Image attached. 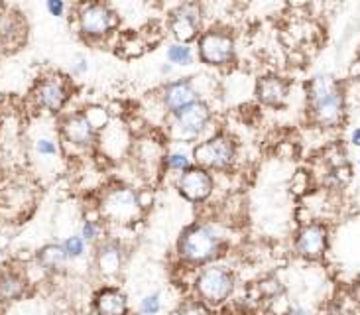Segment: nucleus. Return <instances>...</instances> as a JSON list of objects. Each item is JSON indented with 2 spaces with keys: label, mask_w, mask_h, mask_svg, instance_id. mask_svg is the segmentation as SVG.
<instances>
[{
  "label": "nucleus",
  "mask_w": 360,
  "mask_h": 315,
  "mask_svg": "<svg viewBox=\"0 0 360 315\" xmlns=\"http://www.w3.org/2000/svg\"><path fill=\"white\" fill-rule=\"evenodd\" d=\"M226 248H229V240L219 223L195 221L185 226L177 238L176 256L181 268L197 270L201 266L217 262Z\"/></svg>",
  "instance_id": "1"
},
{
  "label": "nucleus",
  "mask_w": 360,
  "mask_h": 315,
  "mask_svg": "<svg viewBox=\"0 0 360 315\" xmlns=\"http://www.w3.org/2000/svg\"><path fill=\"white\" fill-rule=\"evenodd\" d=\"M307 107L317 127H339L345 118V95L339 81L331 75H315L307 83Z\"/></svg>",
  "instance_id": "2"
},
{
  "label": "nucleus",
  "mask_w": 360,
  "mask_h": 315,
  "mask_svg": "<svg viewBox=\"0 0 360 315\" xmlns=\"http://www.w3.org/2000/svg\"><path fill=\"white\" fill-rule=\"evenodd\" d=\"M191 290L195 297H199L201 302L217 309L226 304L236 292V274L233 268L217 260L195 270L191 278Z\"/></svg>",
  "instance_id": "3"
},
{
  "label": "nucleus",
  "mask_w": 360,
  "mask_h": 315,
  "mask_svg": "<svg viewBox=\"0 0 360 315\" xmlns=\"http://www.w3.org/2000/svg\"><path fill=\"white\" fill-rule=\"evenodd\" d=\"M97 213L108 225L130 226L144 217V209L138 201V191L124 184L107 187L98 197Z\"/></svg>",
  "instance_id": "4"
},
{
  "label": "nucleus",
  "mask_w": 360,
  "mask_h": 315,
  "mask_svg": "<svg viewBox=\"0 0 360 315\" xmlns=\"http://www.w3.org/2000/svg\"><path fill=\"white\" fill-rule=\"evenodd\" d=\"M191 158L195 166L205 167L213 174H229L238 160V142L229 132L219 130L195 142Z\"/></svg>",
  "instance_id": "5"
},
{
  "label": "nucleus",
  "mask_w": 360,
  "mask_h": 315,
  "mask_svg": "<svg viewBox=\"0 0 360 315\" xmlns=\"http://www.w3.org/2000/svg\"><path fill=\"white\" fill-rule=\"evenodd\" d=\"M213 110L205 101H195L181 110L167 117V138L176 144H193L203 140L211 127Z\"/></svg>",
  "instance_id": "6"
},
{
  "label": "nucleus",
  "mask_w": 360,
  "mask_h": 315,
  "mask_svg": "<svg viewBox=\"0 0 360 315\" xmlns=\"http://www.w3.org/2000/svg\"><path fill=\"white\" fill-rule=\"evenodd\" d=\"M79 36L87 41H103L115 34L120 20L105 0H81L75 10Z\"/></svg>",
  "instance_id": "7"
},
{
  "label": "nucleus",
  "mask_w": 360,
  "mask_h": 315,
  "mask_svg": "<svg viewBox=\"0 0 360 315\" xmlns=\"http://www.w3.org/2000/svg\"><path fill=\"white\" fill-rule=\"evenodd\" d=\"M197 56L209 68H229L236 58V41L229 28L213 26L197 38Z\"/></svg>",
  "instance_id": "8"
},
{
  "label": "nucleus",
  "mask_w": 360,
  "mask_h": 315,
  "mask_svg": "<svg viewBox=\"0 0 360 315\" xmlns=\"http://www.w3.org/2000/svg\"><path fill=\"white\" fill-rule=\"evenodd\" d=\"M58 134L63 148L77 150L81 154L95 152L98 148V136H101V132L91 124L85 110L68 112L59 118Z\"/></svg>",
  "instance_id": "9"
},
{
  "label": "nucleus",
  "mask_w": 360,
  "mask_h": 315,
  "mask_svg": "<svg viewBox=\"0 0 360 315\" xmlns=\"http://www.w3.org/2000/svg\"><path fill=\"white\" fill-rule=\"evenodd\" d=\"M71 81L61 73H49L36 81L30 97L34 101V107L48 112V115H59L68 107L71 98Z\"/></svg>",
  "instance_id": "10"
},
{
  "label": "nucleus",
  "mask_w": 360,
  "mask_h": 315,
  "mask_svg": "<svg viewBox=\"0 0 360 315\" xmlns=\"http://www.w3.org/2000/svg\"><path fill=\"white\" fill-rule=\"evenodd\" d=\"M164 154H166V144L154 140V138L144 136L132 142L128 158L136 167V172L142 176L146 184H152L154 177L164 174Z\"/></svg>",
  "instance_id": "11"
},
{
  "label": "nucleus",
  "mask_w": 360,
  "mask_h": 315,
  "mask_svg": "<svg viewBox=\"0 0 360 315\" xmlns=\"http://www.w3.org/2000/svg\"><path fill=\"white\" fill-rule=\"evenodd\" d=\"M176 189L185 201L193 203V205H203L217 189V179L213 172L205 169L201 166L187 167L179 176H176Z\"/></svg>",
  "instance_id": "12"
},
{
  "label": "nucleus",
  "mask_w": 360,
  "mask_h": 315,
  "mask_svg": "<svg viewBox=\"0 0 360 315\" xmlns=\"http://www.w3.org/2000/svg\"><path fill=\"white\" fill-rule=\"evenodd\" d=\"M329 248V226L323 221H307L293 236V252L309 262L321 260Z\"/></svg>",
  "instance_id": "13"
},
{
  "label": "nucleus",
  "mask_w": 360,
  "mask_h": 315,
  "mask_svg": "<svg viewBox=\"0 0 360 315\" xmlns=\"http://www.w3.org/2000/svg\"><path fill=\"white\" fill-rule=\"evenodd\" d=\"M169 32L179 44H191L203 32V6L199 0H184L169 14Z\"/></svg>",
  "instance_id": "14"
},
{
  "label": "nucleus",
  "mask_w": 360,
  "mask_h": 315,
  "mask_svg": "<svg viewBox=\"0 0 360 315\" xmlns=\"http://www.w3.org/2000/svg\"><path fill=\"white\" fill-rule=\"evenodd\" d=\"M127 256V246L122 245L120 238L105 236L98 245H95V268H97V274L103 280H107V282H115L118 276L122 274V270H124Z\"/></svg>",
  "instance_id": "15"
},
{
  "label": "nucleus",
  "mask_w": 360,
  "mask_h": 315,
  "mask_svg": "<svg viewBox=\"0 0 360 315\" xmlns=\"http://www.w3.org/2000/svg\"><path fill=\"white\" fill-rule=\"evenodd\" d=\"M156 98L160 103V108L164 110V115L169 117L187 105L199 101V91L195 89L191 79H176V81H169L166 85H162Z\"/></svg>",
  "instance_id": "16"
},
{
  "label": "nucleus",
  "mask_w": 360,
  "mask_h": 315,
  "mask_svg": "<svg viewBox=\"0 0 360 315\" xmlns=\"http://www.w3.org/2000/svg\"><path fill=\"white\" fill-rule=\"evenodd\" d=\"M93 314L95 315H130L128 295L118 285H103L93 295Z\"/></svg>",
  "instance_id": "17"
},
{
  "label": "nucleus",
  "mask_w": 360,
  "mask_h": 315,
  "mask_svg": "<svg viewBox=\"0 0 360 315\" xmlns=\"http://www.w3.org/2000/svg\"><path fill=\"white\" fill-rule=\"evenodd\" d=\"M254 95L264 107L282 108L290 95V83L280 75H264L256 81Z\"/></svg>",
  "instance_id": "18"
},
{
  "label": "nucleus",
  "mask_w": 360,
  "mask_h": 315,
  "mask_svg": "<svg viewBox=\"0 0 360 315\" xmlns=\"http://www.w3.org/2000/svg\"><path fill=\"white\" fill-rule=\"evenodd\" d=\"M30 280L26 272L16 266L0 268V302L12 304L28 294Z\"/></svg>",
  "instance_id": "19"
},
{
  "label": "nucleus",
  "mask_w": 360,
  "mask_h": 315,
  "mask_svg": "<svg viewBox=\"0 0 360 315\" xmlns=\"http://www.w3.org/2000/svg\"><path fill=\"white\" fill-rule=\"evenodd\" d=\"M69 258L65 255V248L61 243H49V245H44L38 250L36 255V264L44 272V274L56 276L63 274L65 268H68Z\"/></svg>",
  "instance_id": "20"
},
{
  "label": "nucleus",
  "mask_w": 360,
  "mask_h": 315,
  "mask_svg": "<svg viewBox=\"0 0 360 315\" xmlns=\"http://www.w3.org/2000/svg\"><path fill=\"white\" fill-rule=\"evenodd\" d=\"M34 154L44 160V162H56L59 158L63 156V144L58 138L49 136V134H41V136L34 138Z\"/></svg>",
  "instance_id": "21"
},
{
  "label": "nucleus",
  "mask_w": 360,
  "mask_h": 315,
  "mask_svg": "<svg viewBox=\"0 0 360 315\" xmlns=\"http://www.w3.org/2000/svg\"><path fill=\"white\" fill-rule=\"evenodd\" d=\"M193 166V158L191 152H185L181 148H166V154H164V174H174L179 176L181 172H185L187 167Z\"/></svg>",
  "instance_id": "22"
},
{
  "label": "nucleus",
  "mask_w": 360,
  "mask_h": 315,
  "mask_svg": "<svg viewBox=\"0 0 360 315\" xmlns=\"http://www.w3.org/2000/svg\"><path fill=\"white\" fill-rule=\"evenodd\" d=\"M105 221L101 219V215H95V217H85L83 219V223H81V231H79V235L85 238V243L89 246L91 245H98L103 238H105Z\"/></svg>",
  "instance_id": "23"
},
{
  "label": "nucleus",
  "mask_w": 360,
  "mask_h": 315,
  "mask_svg": "<svg viewBox=\"0 0 360 315\" xmlns=\"http://www.w3.org/2000/svg\"><path fill=\"white\" fill-rule=\"evenodd\" d=\"M167 315H214V309L211 305L201 302L199 297L191 295V297L181 300Z\"/></svg>",
  "instance_id": "24"
},
{
  "label": "nucleus",
  "mask_w": 360,
  "mask_h": 315,
  "mask_svg": "<svg viewBox=\"0 0 360 315\" xmlns=\"http://www.w3.org/2000/svg\"><path fill=\"white\" fill-rule=\"evenodd\" d=\"M167 61L172 65H179V68H189L195 61V51L191 48V44H172L166 51Z\"/></svg>",
  "instance_id": "25"
},
{
  "label": "nucleus",
  "mask_w": 360,
  "mask_h": 315,
  "mask_svg": "<svg viewBox=\"0 0 360 315\" xmlns=\"http://www.w3.org/2000/svg\"><path fill=\"white\" fill-rule=\"evenodd\" d=\"M256 290H258V297H264V300H268V302H274L276 297H280L283 295V284L276 278V276H266L262 278L258 284H256Z\"/></svg>",
  "instance_id": "26"
},
{
  "label": "nucleus",
  "mask_w": 360,
  "mask_h": 315,
  "mask_svg": "<svg viewBox=\"0 0 360 315\" xmlns=\"http://www.w3.org/2000/svg\"><path fill=\"white\" fill-rule=\"evenodd\" d=\"M61 245L65 248V255H68L69 260H79V258H83V256L87 255L89 245L81 235L68 236Z\"/></svg>",
  "instance_id": "27"
},
{
  "label": "nucleus",
  "mask_w": 360,
  "mask_h": 315,
  "mask_svg": "<svg viewBox=\"0 0 360 315\" xmlns=\"http://www.w3.org/2000/svg\"><path fill=\"white\" fill-rule=\"evenodd\" d=\"M162 309H164L162 292H152V294L144 295L138 304V314L140 315H160Z\"/></svg>",
  "instance_id": "28"
},
{
  "label": "nucleus",
  "mask_w": 360,
  "mask_h": 315,
  "mask_svg": "<svg viewBox=\"0 0 360 315\" xmlns=\"http://www.w3.org/2000/svg\"><path fill=\"white\" fill-rule=\"evenodd\" d=\"M85 115H87V118L91 120V124L97 128L98 132H103V130L110 124V115H108L107 108L87 107L85 108Z\"/></svg>",
  "instance_id": "29"
},
{
  "label": "nucleus",
  "mask_w": 360,
  "mask_h": 315,
  "mask_svg": "<svg viewBox=\"0 0 360 315\" xmlns=\"http://www.w3.org/2000/svg\"><path fill=\"white\" fill-rule=\"evenodd\" d=\"M138 191V201H140V207L144 209V211H148L150 207L154 205V189H152V186H144L140 187V189H136Z\"/></svg>",
  "instance_id": "30"
},
{
  "label": "nucleus",
  "mask_w": 360,
  "mask_h": 315,
  "mask_svg": "<svg viewBox=\"0 0 360 315\" xmlns=\"http://www.w3.org/2000/svg\"><path fill=\"white\" fill-rule=\"evenodd\" d=\"M46 8H48L49 16H53V18H63L68 12L65 0H46Z\"/></svg>",
  "instance_id": "31"
},
{
  "label": "nucleus",
  "mask_w": 360,
  "mask_h": 315,
  "mask_svg": "<svg viewBox=\"0 0 360 315\" xmlns=\"http://www.w3.org/2000/svg\"><path fill=\"white\" fill-rule=\"evenodd\" d=\"M89 69V63L85 58H77L75 59V63H73V68H71V73L73 75H83L85 71Z\"/></svg>",
  "instance_id": "32"
},
{
  "label": "nucleus",
  "mask_w": 360,
  "mask_h": 315,
  "mask_svg": "<svg viewBox=\"0 0 360 315\" xmlns=\"http://www.w3.org/2000/svg\"><path fill=\"white\" fill-rule=\"evenodd\" d=\"M351 144H352V146L360 148V127H359V128H354V130H352V134H351Z\"/></svg>",
  "instance_id": "33"
},
{
  "label": "nucleus",
  "mask_w": 360,
  "mask_h": 315,
  "mask_svg": "<svg viewBox=\"0 0 360 315\" xmlns=\"http://www.w3.org/2000/svg\"><path fill=\"white\" fill-rule=\"evenodd\" d=\"M285 315H311L307 309H303V307H290Z\"/></svg>",
  "instance_id": "34"
},
{
  "label": "nucleus",
  "mask_w": 360,
  "mask_h": 315,
  "mask_svg": "<svg viewBox=\"0 0 360 315\" xmlns=\"http://www.w3.org/2000/svg\"><path fill=\"white\" fill-rule=\"evenodd\" d=\"M352 297H354L356 304H360V282L359 284H354V288H352Z\"/></svg>",
  "instance_id": "35"
},
{
  "label": "nucleus",
  "mask_w": 360,
  "mask_h": 315,
  "mask_svg": "<svg viewBox=\"0 0 360 315\" xmlns=\"http://www.w3.org/2000/svg\"><path fill=\"white\" fill-rule=\"evenodd\" d=\"M169 71H172V63H166V65H162V73H164V75H167Z\"/></svg>",
  "instance_id": "36"
},
{
  "label": "nucleus",
  "mask_w": 360,
  "mask_h": 315,
  "mask_svg": "<svg viewBox=\"0 0 360 315\" xmlns=\"http://www.w3.org/2000/svg\"><path fill=\"white\" fill-rule=\"evenodd\" d=\"M359 167H360V158H359Z\"/></svg>",
  "instance_id": "37"
}]
</instances>
